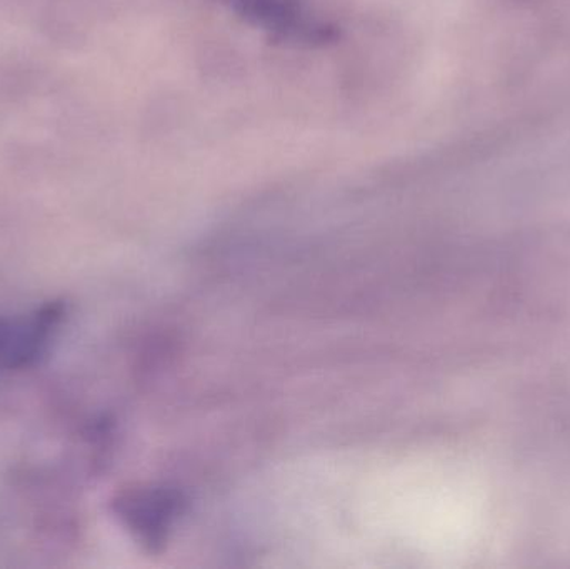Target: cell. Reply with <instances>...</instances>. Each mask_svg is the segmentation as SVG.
<instances>
[{
    "instance_id": "6da1fadb",
    "label": "cell",
    "mask_w": 570,
    "mask_h": 569,
    "mask_svg": "<svg viewBox=\"0 0 570 569\" xmlns=\"http://www.w3.org/2000/svg\"><path fill=\"white\" fill-rule=\"evenodd\" d=\"M66 316L62 301H49L27 313L0 314V374L36 366L49 353Z\"/></svg>"
},
{
    "instance_id": "7a4b0ae2",
    "label": "cell",
    "mask_w": 570,
    "mask_h": 569,
    "mask_svg": "<svg viewBox=\"0 0 570 569\" xmlns=\"http://www.w3.org/2000/svg\"><path fill=\"white\" fill-rule=\"evenodd\" d=\"M117 517L144 545L160 543L173 520V501L163 491L129 490L117 497Z\"/></svg>"
}]
</instances>
